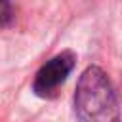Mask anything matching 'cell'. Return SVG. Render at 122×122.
I'll return each mask as SVG.
<instances>
[{"mask_svg":"<svg viewBox=\"0 0 122 122\" xmlns=\"http://www.w3.org/2000/svg\"><path fill=\"white\" fill-rule=\"evenodd\" d=\"M74 111L80 122H120L116 92L101 67L90 65L82 71L74 90Z\"/></svg>","mask_w":122,"mask_h":122,"instance_id":"cell-1","label":"cell"},{"mask_svg":"<svg viewBox=\"0 0 122 122\" xmlns=\"http://www.w3.org/2000/svg\"><path fill=\"white\" fill-rule=\"evenodd\" d=\"M13 21V6L10 0H0V27H8Z\"/></svg>","mask_w":122,"mask_h":122,"instance_id":"cell-3","label":"cell"},{"mask_svg":"<svg viewBox=\"0 0 122 122\" xmlns=\"http://www.w3.org/2000/svg\"><path fill=\"white\" fill-rule=\"evenodd\" d=\"M76 63V55L71 50H65L57 55H53L51 59H48L36 72L34 82H32V92L38 97H53L57 93V90L65 84V80L69 78V74L72 72Z\"/></svg>","mask_w":122,"mask_h":122,"instance_id":"cell-2","label":"cell"}]
</instances>
